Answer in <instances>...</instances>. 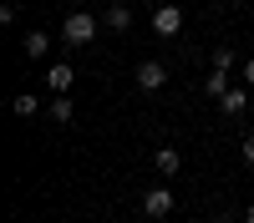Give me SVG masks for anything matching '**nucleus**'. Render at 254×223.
Masks as SVG:
<instances>
[{"instance_id": "1", "label": "nucleus", "mask_w": 254, "mask_h": 223, "mask_svg": "<svg viewBox=\"0 0 254 223\" xmlns=\"http://www.w3.org/2000/svg\"><path fill=\"white\" fill-rule=\"evenodd\" d=\"M61 36H66V46H92V41H97V15L92 10H66Z\"/></svg>"}, {"instance_id": "6", "label": "nucleus", "mask_w": 254, "mask_h": 223, "mask_svg": "<svg viewBox=\"0 0 254 223\" xmlns=\"http://www.w3.org/2000/svg\"><path fill=\"white\" fill-rule=\"evenodd\" d=\"M20 51H26L31 61H41V56H46V51H51V36H46V31H31L26 41H20Z\"/></svg>"}, {"instance_id": "7", "label": "nucleus", "mask_w": 254, "mask_h": 223, "mask_svg": "<svg viewBox=\"0 0 254 223\" xmlns=\"http://www.w3.org/2000/svg\"><path fill=\"white\" fill-rule=\"evenodd\" d=\"M46 87L51 91H71V66H66V61H56V66L46 71Z\"/></svg>"}, {"instance_id": "12", "label": "nucleus", "mask_w": 254, "mask_h": 223, "mask_svg": "<svg viewBox=\"0 0 254 223\" xmlns=\"http://www.w3.org/2000/svg\"><path fill=\"white\" fill-rule=\"evenodd\" d=\"M51 117H56V122H71V96H66V91L51 101Z\"/></svg>"}, {"instance_id": "11", "label": "nucleus", "mask_w": 254, "mask_h": 223, "mask_svg": "<svg viewBox=\"0 0 254 223\" xmlns=\"http://www.w3.org/2000/svg\"><path fill=\"white\" fill-rule=\"evenodd\" d=\"M203 91H208V96H224V91H229V71H208Z\"/></svg>"}, {"instance_id": "15", "label": "nucleus", "mask_w": 254, "mask_h": 223, "mask_svg": "<svg viewBox=\"0 0 254 223\" xmlns=\"http://www.w3.org/2000/svg\"><path fill=\"white\" fill-rule=\"evenodd\" d=\"M244 81H249V87H254V56L244 61Z\"/></svg>"}, {"instance_id": "10", "label": "nucleus", "mask_w": 254, "mask_h": 223, "mask_svg": "<svg viewBox=\"0 0 254 223\" xmlns=\"http://www.w3.org/2000/svg\"><path fill=\"white\" fill-rule=\"evenodd\" d=\"M10 112H15V117H36V112H41V101H36V91H20V96L10 101Z\"/></svg>"}, {"instance_id": "2", "label": "nucleus", "mask_w": 254, "mask_h": 223, "mask_svg": "<svg viewBox=\"0 0 254 223\" xmlns=\"http://www.w3.org/2000/svg\"><path fill=\"white\" fill-rule=\"evenodd\" d=\"M153 31H158V36H178V31H183V10L173 5V0H163V5L153 10Z\"/></svg>"}, {"instance_id": "13", "label": "nucleus", "mask_w": 254, "mask_h": 223, "mask_svg": "<svg viewBox=\"0 0 254 223\" xmlns=\"http://www.w3.org/2000/svg\"><path fill=\"white\" fill-rule=\"evenodd\" d=\"M234 66V51H214V71H229Z\"/></svg>"}, {"instance_id": "3", "label": "nucleus", "mask_w": 254, "mask_h": 223, "mask_svg": "<svg viewBox=\"0 0 254 223\" xmlns=\"http://www.w3.org/2000/svg\"><path fill=\"white\" fill-rule=\"evenodd\" d=\"M168 87V66L163 61H142L137 66V91H163Z\"/></svg>"}, {"instance_id": "8", "label": "nucleus", "mask_w": 254, "mask_h": 223, "mask_svg": "<svg viewBox=\"0 0 254 223\" xmlns=\"http://www.w3.org/2000/svg\"><path fill=\"white\" fill-rule=\"evenodd\" d=\"M219 107H224V112H229V117H239V112H244V107H249V91H234V87H229V91H224V96H219Z\"/></svg>"}, {"instance_id": "17", "label": "nucleus", "mask_w": 254, "mask_h": 223, "mask_svg": "<svg viewBox=\"0 0 254 223\" xmlns=\"http://www.w3.org/2000/svg\"><path fill=\"white\" fill-rule=\"evenodd\" d=\"M10 5H20V0H10Z\"/></svg>"}, {"instance_id": "9", "label": "nucleus", "mask_w": 254, "mask_h": 223, "mask_svg": "<svg viewBox=\"0 0 254 223\" xmlns=\"http://www.w3.org/2000/svg\"><path fill=\"white\" fill-rule=\"evenodd\" d=\"M107 26H112V31H127V26H132V10H127L122 0H112V5H107Z\"/></svg>"}, {"instance_id": "14", "label": "nucleus", "mask_w": 254, "mask_h": 223, "mask_svg": "<svg viewBox=\"0 0 254 223\" xmlns=\"http://www.w3.org/2000/svg\"><path fill=\"white\" fill-rule=\"evenodd\" d=\"M239 152H244V162H249V168H254V132H249V137L239 142Z\"/></svg>"}, {"instance_id": "5", "label": "nucleus", "mask_w": 254, "mask_h": 223, "mask_svg": "<svg viewBox=\"0 0 254 223\" xmlns=\"http://www.w3.org/2000/svg\"><path fill=\"white\" fill-rule=\"evenodd\" d=\"M153 168H158L163 178H173V173L183 168V157H178V147H158V152H153Z\"/></svg>"}, {"instance_id": "16", "label": "nucleus", "mask_w": 254, "mask_h": 223, "mask_svg": "<svg viewBox=\"0 0 254 223\" xmlns=\"http://www.w3.org/2000/svg\"><path fill=\"white\" fill-rule=\"evenodd\" d=\"M244 223H254V203H249V208H244Z\"/></svg>"}, {"instance_id": "4", "label": "nucleus", "mask_w": 254, "mask_h": 223, "mask_svg": "<svg viewBox=\"0 0 254 223\" xmlns=\"http://www.w3.org/2000/svg\"><path fill=\"white\" fill-rule=\"evenodd\" d=\"M142 213L147 218H168V213H173V193H168V188H147L142 193Z\"/></svg>"}]
</instances>
